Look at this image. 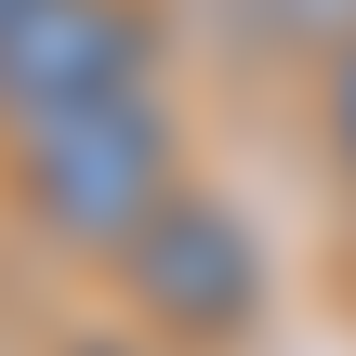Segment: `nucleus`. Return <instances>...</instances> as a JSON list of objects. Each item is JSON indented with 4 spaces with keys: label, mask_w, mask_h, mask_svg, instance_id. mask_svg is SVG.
Listing matches in <instances>:
<instances>
[{
    "label": "nucleus",
    "mask_w": 356,
    "mask_h": 356,
    "mask_svg": "<svg viewBox=\"0 0 356 356\" xmlns=\"http://www.w3.org/2000/svg\"><path fill=\"white\" fill-rule=\"evenodd\" d=\"M172 198H185V185H172V119H159L145 92H106V106L26 132V211H40L66 251H106V264H119Z\"/></svg>",
    "instance_id": "obj_1"
},
{
    "label": "nucleus",
    "mask_w": 356,
    "mask_h": 356,
    "mask_svg": "<svg viewBox=\"0 0 356 356\" xmlns=\"http://www.w3.org/2000/svg\"><path fill=\"white\" fill-rule=\"evenodd\" d=\"M106 92H145V13L132 0H26L13 40H0V119L13 145L106 106Z\"/></svg>",
    "instance_id": "obj_2"
},
{
    "label": "nucleus",
    "mask_w": 356,
    "mask_h": 356,
    "mask_svg": "<svg viewBox=\"0 0 356 356\" xmlns=\"http://www.w3.org/2000/svg\"><path fill=\"white\" fill-rule=\"evenodd\" d=\"M119 277H132V304L172 317L185 343H225V330L264 304V251H251V225H238L225 198H198V185H185V198L119 251Z\"/></svg>",
    "instance_id": "obj_3"
},
{
    "label": "nucleus",
    "mask_w": 356,
    "mask_h": 356,
    "mask_svg": "<svg viewBox=\"0 0 356 356\" xmlns=\"http://www.w3.org/2000/svg\"><path fill=\"white\" fill-rule=\"evenodd\" d=\"M264 40H317V53H356V0H251Z\"/></svg>",
    "instance_id": "obj_4"
},
{
    "label": "nucleus",
    "mask_w": 356,
    "mask_h": 356,
    "mask_svg": "<svg viewBox=\"0 0 356 356\" xmlns=\"http://www.w3.org/2000/svg\"><path fill=\"white\" fill-rule=\"evenodd\" d=\"M330 145L356 159V53H330Z\"/></svg>",
    "instance_id": "obj_5"
},
{
    "label": "nucleus",
    "mask_w": 356,
    "mask_h": 356,
    "mask_svg": "<svg viewBox=\"0 0 356 356\" xmlns=\"http://www.w3.org/2000/svg\"><path fill=\"white\" fill-rule=\"evenodd\" d=\"M13 13H26V0H0V40H13Z\"/></svg>",
    "instance_id": "obj_6"
},
{
    "label": "nucleus",
    "mask_w": 356,
    "mask_h": 356,
    "mask_svg": "<svg viewBox=\"0 0 356 356\" xmlns=\"http://www.w3.org/2000/svg\"><path fill=\"white\" fill-rule=\"evenodd\" d=\"M79 356H119V343H79Z\"/></svg>",
    "instance_id": "obj_7"
}]
</instances>
